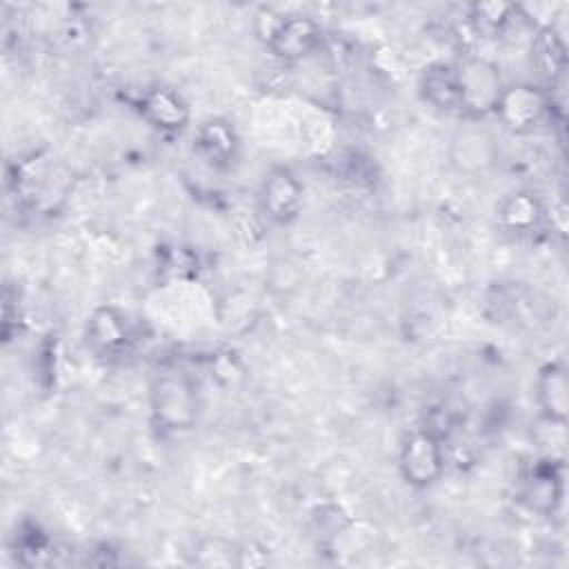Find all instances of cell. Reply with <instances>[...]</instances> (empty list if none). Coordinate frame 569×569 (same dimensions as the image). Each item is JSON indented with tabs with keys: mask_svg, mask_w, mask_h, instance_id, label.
Returning a JSON list of instances; mask_svg holds the SVG:
<instances>
[{
	"mask_svg": "<svg viewBox=\"0 0 569 569\" xmlns=\"http://www.w3.org/2000/svg\"><path fill=\"white\" fill-rule=\"evenodd\" d=\"M460 113L469 118H482L493 113L498 98L505 89L500 69L496 62L482 56H467L453 64Z\"/></svg>",
	"mask_w": 569,
	"mask_h": 569,
	"instance_id": "6da1fadb",
	"label": "cell"
},
{
	"mask_svg": "<svg viewBox=\"0 0 569 569\" xmlns=\"http://www.w3.org/2000/svg\"><path fill=\"white\" fill-rule=\"evenodd\" d=\"M151 413L164 431H182L193 427L198 416L196 389L187 373L167 369L151 385Z\"/></svg>",
	"mask_w": 569,
	"mask_h": 569,
	"instance_id": "7a4b0ae2",
	"label": "cell"
},
{
	"mask_svg": "<svg viewBox=\"0 0 569 569\" xmlns=\"http://www.w3.org/2000/svg\"><path fill=\"white\" fill-rule=\"evenodd\" d=\"M267 13V27L260 29V38L267 42L271 53L280 60H302L311 56L322 40L320 24L300 13Z\"/></svg>",
	"mask_w": 569,
	"mask_h": 569,
	"instance_id": "3957f363",
	"label": "cell"
},
{
	"mask_svg": "<svg viewBox=\"0 0 569 569\" xmlns=\"http://www.w3.org/2000/svg\"><path fill=\"white\" fill-rule=\"evenodd\" d=\"M398 469L400 476L411 487H429L440 480L445 471V449L440 436L433 429H416L411 431L398 453Z\"/></svg>",
	"mask_w": 569,
	"mask_h": 569,
	"instance_id": "277c9868",
	"label": "cell"
},
{
	"mask_svg": "<svg viewBox=\"0 0 569 569\" xmlns=\"http://www.w3.org/2000/svg\"><path fill=\"white\" fill-rule=\"evenodd\" d=\"M551 111V98L536 84H511L505 87L493 113L505 129L513 133H529L542 124Z\"/></svg>",
	"mask_w": 569,
	"mask_h": 569,
	"instance_id": "5b68a950",
	"label": "cell"
},
{
	"mask_svg": "<svg viewBox=\"0 0 569 569\" xmlns=\"http://www.w3.org/2000/svg\"><path fill=\"white\" fill-rule=\"evenodd\" d=\"M302 202L305 189L289 169L276 167L264 176L260 187V204L273 222H291L300 213Z\"/></svg>",
	"mask_w": 569,
	"mask_h": 569,
	"instance_id": "8992f818",
	"label": "cell"
},
{
	"mask_svg": "<svg viewBox=\"0 0 569 569\" xmlns=\"http://www.w3.org/2000/svg\"><path fill=\"white\" fill-rule=\"evenodd\" d=\"M449 158L460 173H480L496 162L498 147L487 129L469 124L458 129L451 138Z\"/></svg>",
	"mask_w": 569,
	"mask_h": 569,
	"instance_id": "52a82bcc",
	"label": "cell"
},
{
	"mask_svg": "<svg viewBox=\"0 0 569 569\" xmlns=\"http://www.w3.org/2000/svg\"><path fill=\"white\" fill-rule=\"evenodd\" d=\"M87 345L100 356H120L131 342V329L124 313L102 305L87 318Z\"/></svg>",
	"mask_w": 569,
	"mask_h": 569,
	"instance_id": "ba28073f",
	"label": "cell"
},
{
	"mask_svg": "<svg viewBox=\"0 0 569 569\" xmlns=\"http://www.w3.org/2000/svg\"><path fill=\"white\" fill-rule=\"evenodd\" d=\"M142 118L158 131H182L191 120L189 102L169 87H153L140 98Z\"/></svg>",
	"mask_w": 569,
	"mask_h": 569,
	"instance_id": "9c48e42d",
	"label": "cell"
},
{
	"mask_svg": "<svg viewBox=\"0 0 569 569\" xmlns=\"http://www.w3.org/2000/svg\"><path fill=\"white\" fill-rule=\"evenodd\" d=\"M536 400L542 416L553 425H565L569 416L567 371L560 362H547L536 378Z\"/></svg>",
	"mask_w": 569,
	"mask_h": 569,
	"instance_id": "30bf717a",
	"label": "cell"
},
{
	"mask_svg": "<svg viewBox=\"0 0 569 569\" xmlns=\"http://www.w3.org/2000/svg\"><path fill=\"white\" fill-rule=\"evenodd\" d=\"M560 498H562L560 467L553 465V460L536 465L525 482V491H522L525 505L540 516H549L556 511Z\"/></svg>",
	"mask_w": 569,
	"mask_h": 569,
	"instance_id": "8fae6325",
	"label": "cell"
},
{
	"mask_svg": "<svg viewBox=\"0 0 569 569\" xmlns=\"http://www.w3.org/2000/svg\"><path fill=\"white\" fill-rule=\"evenodd\" d=\"M198 151L216 167H224L236 158L238 136L227 120L211 118L198 127L196 133Z\"/></svg>",
	"mask_w": 569,
	"mask_h": 569,
	"instance_id": "7c38bea8",
	"label": "cell"
},
{
	"mask_svg": "<svg viewBox=\"0 0 569 569\" xmlns=\"http://www.w3.org/2000/svg\"><path fill=\"white\" fill-rule=\"evenodd\" d=\"M420 93L431 107L447 113H460L453 64H429L420 76Z\"/></svg>",
	"mask_w": 569,
	"mask_h": 569,
	"instance_id": "4fadbf2b",
	"label": "cell"
},
{
	"mask_svg": "<svg viewBox=\"0 0 569 569\" xmlns=\"http://www.w3.org/2000/svg\"><path fill=\"white\" fill-rule=\"evenodd\" d=\"M498 216L507 231L516 236H527L540 227L545 218V209L533 193L516 191L502 200Z\"/></svg>",
	"mask_w": 569,
	"mask_h": 569,
	"instance_id": "5bb4252c",
	"label": "cell"
},
{
	"mask_svg": "<svg viewBox=\"0 0 569 569\" xmlns=\"http://www.w3.org/2000/svg\"><path fill=\"white\" fill-rule=\"evenodd\" d=\"M531 62L540 78L547 82H556L567 67V47L562 38L551 27H542L531 38Z\"/></svg>",
	"mask_w": 569,
	"mask_h": 569,
	"instance_id": "9a60e30c",
	"label": "cell"
},
{
	"mask_svg": "<svg viewBox=\"0 0 569 569\" xmlns=\"http://www.w3.org/2000/svg\"><path fill=\"white\" fill-rule=\"evenodd\" d=\"M518 7L509 2H476L471 7V22L480 33L498 36L516 18Z\"/></svg>",
	"mask_w": 569,
	"mask_h": 569,
	"instance_id": "2e32d148",
	"label": "cell"
}]
</instances>
